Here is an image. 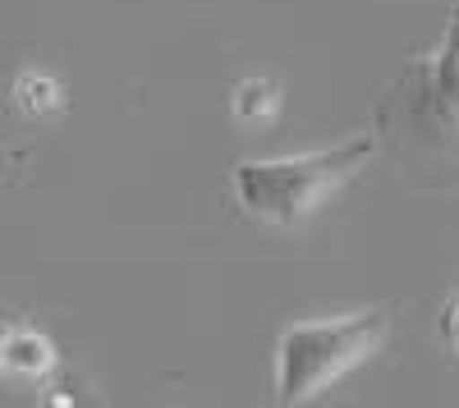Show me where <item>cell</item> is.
<instances>
[{"mask_svg": "<svg viewBox=\"0 0 459 408\" xmlns=\"http://www.w3.org/2000/svg\"><path fill=\"white\" fill-rule=\"evenodd\" d=\"M0 349H5V330H0Z\"/></svg>", "mask_w": 459, "mask_h": 408, "instance_id": "obj_8", "label": "cell"}, {"mask_svg": "<svg viewBox=\"0 0 459 408\" xmlns=\"http://www.w3.org/2000/svg\"><path fill=\"white\" fill-rule=\"evenodd\" d=\"M437 330H441V344H446V353H455V358H459V289H455L450 299L441 303Z\"/></svg>", "mask_w": 459, "mask_h": 408, "instance_id": "obj_7", "label": "cell"}, {"mask_svg": "<svg viewBox=\"0 0 459 408\" xmlns=\"http://www.w3.org/2000/svg\"><path fill=\"white\" fill-rule=\"evenodd\" d=\"M377 157V133L344 138L322 152L294 157H248L230 166V193L235 207L272 230H299Z\"/></svg>", "mask_w": 459, "mask_h": 408, "instance_id": "obj_1", "label": "cell"}, {"mask_svg": "<svg viewBox=\"0 0 459 408\" xmlns=\"http://www.w3.org/2000/svg\"><path fill=\"white\" fill-rule=\"evenodd\" d=\"M386 340H391L386 308L290 321L276 340V399L294 408V404L326 395L354 367H363L372 353H381Z\"/></svg>", "mask_w": 459, "mask_h": 408, "instance_id": "obj_2", "label": "cell"}, {"mask_svg": "<svg viewBox=\"0 0 459 408\" xmlns=\"http://www.w3.org/2000/svg\"><path fill=\"white\" fill-rule=\"evenodd\" d=\"M0 367L23 377V381H42L56 372V344L42 330H10L5 349H0Z\"/></svg>", "mask_w": 459, "mask_h": 408, "instance_id": "obj_4", "label": "cell"}, {"mask_svg": "<svg viewBox=\"0 0 459 408\" xmlns=\"http://www.w3.org/2000/svg\"><path fill=\"white\" fill-rule=\"evenodd\" d=\"M281 106H285L281 83L262 79V73H253V79H239L235 88H230V115H235V124H244V129L276 124V120H281Z\"/></svg>", "mask_w": 459, "mask_h": 408, "instance_id": "obj_3", "label": "cell"}, {"mask_svg": "<svg viewBox=\"0 0 459 408\" xmlns=\"http://www.w3.org/2000/svg\"><path fill=\"white\" fill-rule=\"evenodd\" d=\"M428 69H432V83L441 88V97L459 110V23H455V32H450V42H446L441 60L428 64Z\"/></svg>", "mask_w": 459, "mask_h": 408, "instance_id": "obj_6", "label": "cell"}, {"mask_svg": "<svg viewBox=\"0 0 459 408\" xmlns=\"http://www.w3.org/2000/svg\"><path fill=\"white\" fill-rule=\"evenodd\" d=\"M10 97H14V110L28 120H56L65 110V83L42 69H23L10 88Z\"/></svg>", "mask_w": 459, "mask_h": 408, "instance_id": "obj_5", "label": "cell"}]
</instances>
